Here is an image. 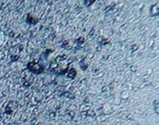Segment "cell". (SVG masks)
Masks as SVG:
<instances>
[{
    "mask_svg": "<svg viewBox=\"0 0 159 125\" xmlns=\"http://www.w3.org/2000/svg\"><path fill=\"white\" fill-rule=\"evenodd\" d=\"M28 68L31 70L32 71H34L35 73H39V72H41L43 69V67H42L41 64H39V63H33L31 62L29 64H28Z\"/></svg>",
    "mask_w": 159,
    "mask_h": 125,
    "instance_id": "obj_1",
    "label": "cell"
},
{
    "mask_svg": "<svg viewBox=\"0 0 159 125\" xmlns=\"http://www.w3.org/2000/svg\"><path fill=\"white\" fill-rule=\"evenodd\" d=\"M150 14L151 16H157L158 15V4H155L150 8Z\"/></svg>",
    "mask_w": 159,
    "mask_h": 125,
    "instance_id": "obj_2",
    "label": "cell"
},
{
    "mask_svg": "<svg viewBox=\"0 0 159 125\" xmlns=\"http://www.w3.org/2000/svg\"><path fill=\"white\" fill-rule=\"evenodd\" d=\"M75 75H76V70L74 69H71L70 70H69V74H68V76L69 77V78H74L75 77Z\"/></svg>",
    "mask_w": 159,
    "mask_h": 125,
    "instance_id": "obj_3",
    "label": "cell"
},
{
    "mask_svg": "<svg viewBox=\"0 0 159 125\" xmlns=\"http://www.w3.org/2000/svg\"><path fill=\"white\" fill-rule=\"evenodd\" d=\"M95 1H96V0H84V4H85L86 6H91Z\"/></svg>",
    "mask_w": 159,
    "mask_h": 125,
    "instance_id": "obj_4",
    "label": "cell"
}]
</instances>
